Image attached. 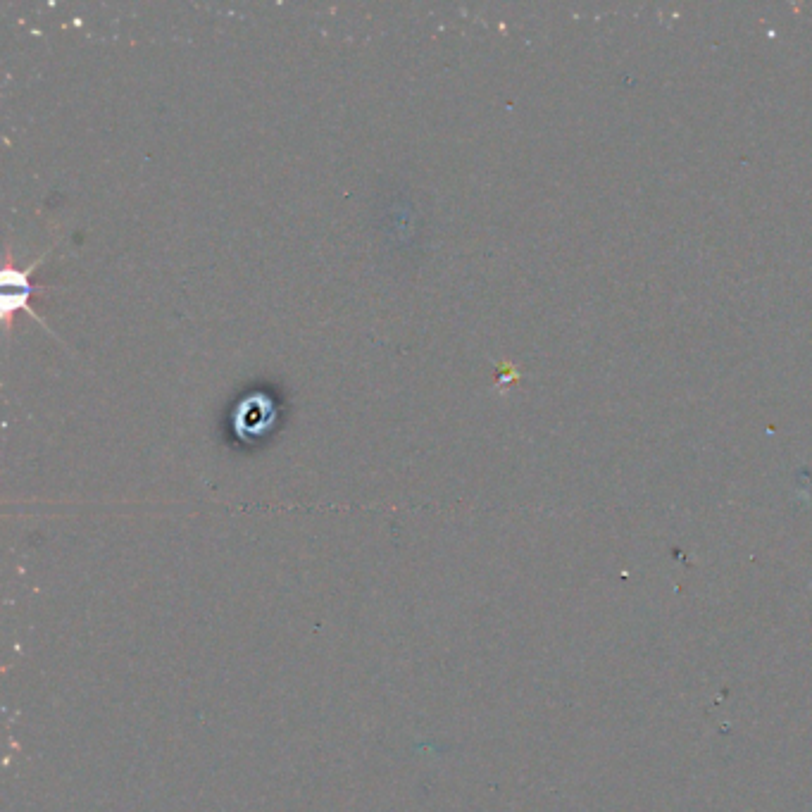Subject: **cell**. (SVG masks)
<instances>
[{
	"mask_svg": "<svg viewBox=\"0 0 812 812\" xmlns=\"http://www.w3.org/2000/svg\"><path fill=\"white\" fill-rule=\"evenodd\" d=\"M272 422L270 398L251 396L241 403V415L236 420V434L241 436H258L265 432Z\"/></svg>",
	"mask_w": 812,
	"mask_h": 812,
	"instance_id": "obj_2",
	"label": "cell"
},
{
	"mask_svg": "<svg viewBox=\"0 0 812 812\" xmlns=\"http://www.w3.org/2000/svg\"><path fill=\"white\" fill-rule=\"evenodd\" d=\"M39 262L29 267V270H17V267H5L3 270V298H0V312H3V320L10 324L12 312L17 310H29L36 320H41L39 312L31 310L29 298L34 293V286L29 284V274L34 272V267Z\"/></svg>",
	"mask_w": 812,
	"mask_h": 812,
	"instance_id": "obj_1",
	"label": "cell"
}]
</instances>
